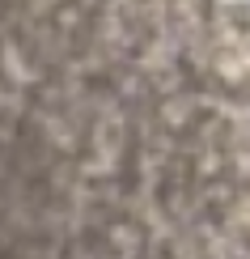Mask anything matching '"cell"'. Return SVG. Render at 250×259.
<instances>
[{
  "label": "cell",
  "mask_w": 250,
  "mask_h": 259,
  "mask_svg": "<svg viewBox=\"0 0 250 259\" xmlns=\"http://www.w3.org/2000/svg\"><path fill=\"white\" fill-rule=\"evenodd\" d=\"M216 5H221V9H225V5H242V0H216Z\"/></svg>",
  "instance_id": "obj_1"
}]
</instances>
